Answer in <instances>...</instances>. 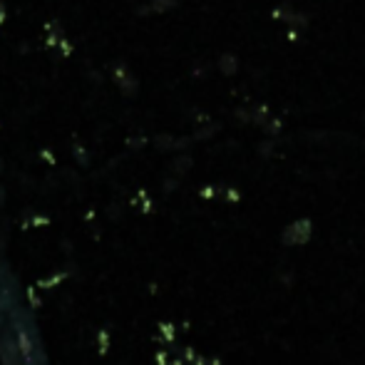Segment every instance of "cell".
<instances>
[{
    "label": "cell",
    "instance_id": "1",
    "mask_svg": "<svg viewBox=\"0 0 365 365\" xmlns=\"http://www.w3.org/2000/svg\"><path fill=\"white\" fill-rule=\"evenodd\" d=\"M311 231H313L311 221H308V219H298V221H293V224L284 231V234H281V241H284L286 246H303L308 239H311Z\"/></svg>",
    "mask_w": 365,
    "mask_h": 365
},
{
    "label": "cell",
    "instance_id": "2",
    "mask_svg": "<svg viewBox=\"0 0 365 365\" xmlns=\"http://www.w3.org/2000/svg\"><path fill=\"white\" fill-rule=\"evenodd\" d=\"M221 70H224V75H234L239 70V63H236L234 55H224L221 58Z\"/></svg>",
    "mask_w": 365,
    "mask_h": 365
},
{
    "label": "cell",
    "instance_id": "3",
    "mask_svg": "<svg viewBox=\"0 0 365 365\" xmlns=\"http://www.w3.org/2000/svg\"><path fill=\"white\" fill-rule=\"evenodd\" d=\"M279 127H281V122H279V120H269V122L264 125V130L274 135V132H279Z\"/></svg>",
    "mask_w": 365,
    "mask_h": 365
},
{
    "label": "cell",
    "instance_id": "4",
    "mask_svg": "<svg viewBox=\"0 0 365 365\" xmlns=\"http://www.w3.org/2000/svg\"><path fill=\"white\" fill-rule=\"evenodd\" d=\"M169 5H174V0H157V8H169Z\"/></svg>",
    "mask_w": 365,
    "mask_h": 365
}]
</instances>
